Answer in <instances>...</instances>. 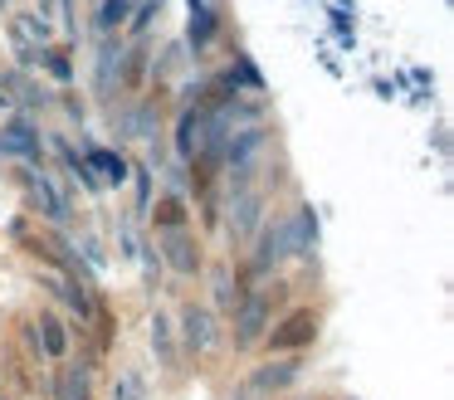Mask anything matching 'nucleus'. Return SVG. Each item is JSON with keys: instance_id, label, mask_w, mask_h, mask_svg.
<instances>
[{"instance_id": "nucleus-1", "label": "nucleus", "mask_w": 454, "mask_h": 400, "mask_svg": "<svg viewBox=\"0 0 454 400\" xmlns=\"http://www.w3.org/2000/svg\"><path fill=\"white\" fill-rule=\"evenodd\" d=\"M313 337H317V312L298 308V312H288V318L278 322V327H269V332H264V347H269V351H278V357H288V351H303Z\"/></svg>"}, {"instance_id": "nucleus-2", "label": "nucleus", "mask_w": 454, "mask_h": 400, "mask_svg": "<svg viewBox=\"0 0 454 400\" xmlns=\"http://www.w3.org/2000/svg\"><path fill=\"white\" fill-rule=\"evenodd\" d=\"M269 322H274V288H269V293H249V298L239 302V318H235V327H239L235 341H239V347L259 341Z\"/></svg>"}, {"instance_id": "nucleus-3", "label": "nucleus", "mask_w": 454, "mask_h": 400, "mask_svg": "<svg viewBox=\"0 0 454 400\" xmlns=\"http://www.w3.org/2000/svg\"><path fill=\"white\" fill-rule=\"evenodd\" d=\"M294 376H298V361H269V366L254 371V380H249V386H254V390H284Z\"/></svg>"}, {"instance_id": "nucleus-4", "label": "nucleus", "mask_w": 454, "mask_h": 400, "mask_svg": "<svg viewBox=\"0 0 454 400\" xmlns=\"http://www.w3.org/2000/svg\"><path fill=\"white\" fill-rule=\"evenodd\" d=\"M40 347H44V357H54V361H59L64 347H69V332H64V322L54 318V312L40 318Z\"/></svg>"}, {"instance_id": "nucleus-5", "label": "nucleus", "mask_w": 454, "mask_h": 400, "mask_svg": "<svg viewBox=\"0 0 454 400\" xmlns=\"http://www.w3.org/2000/svg\"><path fill=\"white\" fill-rule=\"evenodd\" d=\"M167 259L176 263L181 273H196L200 269V254L191 249V239H181V234H171V239H167Z\"/></svg>"}, {"instance_id": "nucleus-6", "label": "nucleus", "mask_w": 454, "mask_h": 400, "mask_svg": "<svg viewBox=\"0 0 454 400\" xmlns=\"http://www.w3.org/2000/svg\"><path fill=\"white\" fill-rule=\"evenodd\" d=\"M59 396H64V400H93V396H89V380H83L79 366H64V371H59Z\"/></svg>"}, {"instance_id": "nucleus-7", "label": "nucleus", "mask_w": 454, "mask_h": 400, "mask_svg": "<svg viewBox=\"0 0 454 400\" xmlns=\"http://www.w3.org/2000/svg\"><path fill=\"white\" fill-rule=\"evenodd\" d=\"M210 337H215V332H210V318L191 308L186 312V341H191V347H210Z\"/></svg>"}]
</instances>
